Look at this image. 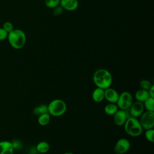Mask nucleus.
I'll use <instances>...</instances> for the list:
<instances>
[{
    "label": "nucleus",
    "instance_id": "f257e3e1",
    "mask_svg": "<svg viewBox=\"0 0 154 154\" xmlns=\"http://www.w3.org/2000/svg\"><path fill=\"white\" fill-rule=\"evenodd\" d=\"M93 81L96 87L105 90L111 87L112 77L108 70L99 69L94 72L93 75Z\"/></svg>",
    "mask_w": 154,
    "mask_h": 154
},
{
    "label": "nucleus",
    "instance_id": "f03ea898",
    "mask_svg": "<svg viewBox=\"0 0 154 154\" xmlns=\"http://www.w3.org/2000/svg\"><path fill=\"white\" fill-rule=\"evenodd\" d=\"M7 38L10 45L16 49L22 48L26 43V35L19 29H13L8 33Z\"/></svg>",
    "mask_w": 154,
    "mask_h": 154
},
{
    "label": "nucleus",
    "instance_id": "7ed1b4c3",
    "mask_svg": "<svg viewBox=\"0 0 154 154\" xmlns=\"http://www.w3.org/2000/svg\"><path fill=\"white\" fill-rule=\"evenodd\" d=\"M123 126L126 133L129 136L134 137L140 136L143 131L138 118L133 117H128Z\"/></svg>",
    "mask_w": 154,
    "mask_h": 154
},
{
    "label": "nucleus",
    "instance_id": "20e7f679",
    "mask_svg": "<svg viewBox=\"0 0 154 154\" xmlns=\"http://www.w3.org/2000/svg\"><path fill=\"white\" fill-rule=\"evenodd\" d=\"M67 110V105L60 99H55L48 105V112L54 117L63 116Z\"/></svg>",
    "mask_w": 154,
    "mask_h": 154
},
{
    "label": "nucleus",
    "instance_id": "39448f33",
    "mask_svg": "<svg viewBox=\"0 0 154 154\" xmlns=\"http://www.w3.org/2000/svg\"><path fill=\"white\" fill-rule=\"evenodd\" d=\"M133 102L132 94L129 91H125L119 94L116 105L119 109L125 110L129 108Z\"/></svg>",
    "mask_w": 154,
    "mask_h": 154
},
{
    "label": "nucleus",
    "instance_id": "423d86ee",
    "mask_svg": "<svg viewBox=\"0 0 154 154\" xmlns=\"http://www.w3.org/2000/svg\"><path fill=\"white\" fill-rule=\"evenodd\" d=\"M139 122L143 129H152L154 126V111L143 112L140 117Z\"/></svg>",
    "mask_w": 154,
    "mask_h": 154
},
{
    "label": "nucleus",
    "instance_id": "0eeeda50",
    "mask_svg": "<svg viewBox=\"0 0 154 154\" xmlns=\"http://www.w3.org/2000/svg\"><path fill=\"white\" fill-rule=\"evenodd\" d=\"M144 110V105L142 102L135 101L133 102L129 108L125 109L128 117H133L135 118H138L143 113Z\"/></svg>",
    "mask_w": 154,
    "mask_h": 154
},
{
    "label": "nucleus",
    "instance_id": "6e6552de",
    "mask_svg": "<svg viewBox=\"0 0 154 154\" xmlns=\"http://www.w3.org/2000/svg\"><path fill=\"white\" fill-rule=\"evenodd\" d=\"M131 147L129 141L125 138H122L117 141L114 147V151L116 154H124L126 153Z\"/></svg>",
    "mask_w": 154,
    "mask_h": 154
},
{
    "label": "nucleus",
    "instance_id": "1a4fd4ad",
    "mask_svg": "<svg viewBox=\"0 0 154 154\" xmlns=\"http://www.w3.org/2000/svg\"><path fill=\"white\" fill-rule=\"evenodd\" d=\"M128 118L125 110L120 109H119L113 115L114 123L118 126H123Z\"/></svg>",
    "mask_w": 154,
    "mask_h": 154
},
{
    "label": "nucleus",
    "instance_id": "9d476101",
    "mask_svg": "<svg viewBox=\"0 0 154 154\" xmlns=\"http://www.w3.org/2000/svg\"><path fill=\"white\" fill-rule=\"evenodd\" d=\"M104 96L105 99L109 102L112 103H116L119 94L114 88L108 87L104 90Z\"/></svg>",
    "mask_w": 154,
    "mask_h": 154
},
{
    "label": "nucleus",
    "instance_id": "9b49d317",
    "mask_svg": "<svg viewBox=\"0 0 154 154\" xmlns=\"http://www.w3.org/2000/svg\"><path fill=\"white\" fill-rule=\"evenodd\" d=\"M60 5L63 10L72 11L78 8L79 2L78 0H60Z\"/></svg>",
    "mask_w": 154,
    "mask_h": 154
},
{
    "label": "nucleus",
    "instance_id": "f8f14e48",
    "mask_svg": "<svg viewBox=\"0 0 154 154\" xmlns=\"http://www.w3.org/2000/svg\"><path fill=\"white\" fill-rule=\"evenodd\" d=\"M14 147L9 141H0V154H13Z\"/></svg>",
    "mask_w": 154,
    "mask_h": 154
},
{
    "label": "nucleus",
    "instance_id": "ddd939ff",
    "mask_svg": "<svg viewBox=\"0 0 154 154\" xmlns=\"http://www.w3.org/2000/svg\"><path fill=\"white\" fill-rule=\"evenodd\" d=\"M92 99L96 103L101 102L105 99L104 90L99 87H96L91 94Z\"/></svg>",
    "mask_w": 154,
    "mask_h": 154
},
{
    "label": "nucleus",
    "instance_id": "4468645a",
    "mask_svg": "<svg viewBox=\"0 0 154 154\" xmlns=\"http://www.w3.org/2000/svg\"><path fill=\"white\" fill-rule=\"evenodd\" d=\"M150 97L147 90L140 89L137 90L135 94V97L137 101L143 103L147 98Z\"/></svg>",
    "mask_w": 154,
    "mask_h": 154
},
{
    "label": "nucleus",
    "instance_id": "2eb2a0df",
    "mask_svg": "<svg viewBox=\"0 0 154 154\" xmlns=\"http://www.w3.org/2000/svg\"><path fill=\"white\" fill-rule=\"evenodd\" d=\"M35 148L38 153H46L49 151L50 146L48 142L45 141H42L36 145Z\"/></svg>",
    "mask_w": 154,
    "mask_h": 154
},
{
    "label": "nucleus",
    "instance_id": "dca6fc26",
    "mask_svg": "<svg viewBox=\"0 0 154 154\" xmlns=\"http://www.w3.org/2000/svg\"><path fill=\"white\" fill-rule=\"evenodd\" d=\"M118 109L119 108L117 106L116 103H109L105 106L104 112L108 116H113Z\"/></svg>",
    "mask_w": 154,
    "mask_h": 154
},
{
    "label": "nucleus",
    "instance_id": "f3484780",
    "mask_svg": "<svg viewBox=\"0 0 154 154\" xmlns=\"http://www.w3.org/2000/svg\"><path fill=\"white\" fill-rule=\"evenodd\" d=\"M50 120H51V115L48 112H46L38 116L37 122L40 126H44L49 124Z\"/></svg>",
    "mask_w": 154,
    "mask_h": 154
},
{
    "label": "nucleus",
    "instance_id": "a211bd4d",
    "mask_svg": "<svg viewBox=\"0 0 154 154\" xmlns=\"http://www.w3.org/2000/svg\"><path fill=\"white\" fill-rule=\"evenodd\" d=\"M46 112H48V105L46 104H40L35 106L33 109L34 114L38 116Z\"/></svg>",
    "mask_w": 154,
    "mask_h": 154
},
{
    "label": "nucleus",
    "instance_id": "6ab92c4d",
    "mask_svg": "<svg viewBox=\"0 0 154 154\" xmlns=\"http://www.w3.org/2000/svg\"><path fill=\"white\" fill-rule=\"evenodd\" d=\"M143 103L146 111H154V97H149Z\"/></svg>",
    "mask_w": 154,
    "mask_h": 154
},
{
    "label": "nucleus",
    "instance_id": "aec40b11",
    "mask_svg": "<svg viewBox=\"0 0 154 154\" xmlns=\"http://www.w3.org/2000/svg\"><path fill=\"white\" fill-rule=\"evenodd\" d=\"M152 85V84L149 80L145 79H141L139 83V85H140L141 89H143V90H147V91L149 90V88H150Z\"/></svg>",
    "mask_w": 154,
    "mask_h": 154
},
{
    "label": "nucleus",
    "instance_id": "412c9836",
    "mask_svg": "<svg viewBox=\"0 0 154 154\" xmlns=\"http://www.w3.org/2000/svg\"><path fill=\"white\" fill-rule=\"evenodd\" d=\"M145 137L148 141L153 143L154 141V129L152 128L146 130Z\"/></svg>",
    "mask_w": 154,
    "mask_h": 154
},
{
    "label": "nucleus",
    "instance_id": "4be33fe9",
    "mask_svg": "<svg viewBox=\"0 0 154 154\" xmlns=\"http://www.w3.org/2000/svg\"><path fill=\"white\" fill-rule=\"evenodd\" d=\"M60 0H45V5L49 8H54V7L60 5Z\"/></svg>",
    "mask_w": 154,
    "mask_h": 154
},
{
    "label": "nucleus",
    "instance_id": "5701e85b",
    "mask_svg": "<svg viewBox=\"0 0 154 154\" xmlns=\"http://www.w3.org/2000/svg\"><path fill=\"white\" fill-rule=\"evenodd\" d=\"M2 28L5 31H6L8 33H9L10 32H11L14 29V27H13V25L12 23H11L10 22H5L3 24Z\"/></svg>",
    "mask_w": 154,
    "mask_h": 154
},
{
    "label": "nucleus",
    "instance_id": "b1692460",
    "mask_svg": "<svg viewBox=\"0 0 154 154\" xmlns=\"http://www.w3.org/2000/svg\"><path fill=\"white\" fill-rule=\"evenodd\" d=\"M63 11V8L61 7V6L60 5H59L53 8L52 13L54 16H58L62 14Z\"/></svg>",
    "mask_w": 154,
    "mask_h": 154
},
{
    "label": "nucleus",
    "instance_id": "393cba45",
    "mask_svg": "<svg viewBox=\"0 0 154 154\" xmlns=\"http://www.w3.org/2000/svg\"><path fill=\"white\" fill-rule=\"evenodd\" d=\"M8 36V32L2 28H0V41L5 40Z\"/></svg>",
    "mask_w": 154,
    "mask_h": 154
},
{
    "label": "nucleus",
    "instance_id": "a878e982",
    "mask_svg": "<svg viewBox=\"0 0 154 154\" xmlns=\"http://www.w3.org/2000/svg\"><path fill=\"white\" fill-rule=\"evenodd\" d=\"M148 92H149L150 97H154V85L153 84L152 85V86L150 87V88L148 90Z\"/></svg>",
    "mask_w": 154,
    "mask_h": 154
},
{
    "label": "nucleus",
    "instance_id": "bb28decb",
    "mask_svg": "<svg viewBox=\"0 0 154 154\" xmlns=\"http://www.w3.org/2000/svg\"><path fill=\"white\" fill-rule=\"evenodd\" d=\"M63 154H75V153H72V152H67L64 153Z\"/></svg>",
    "mask_w": 154,
    "mask_h": 154
}]
</instances>
